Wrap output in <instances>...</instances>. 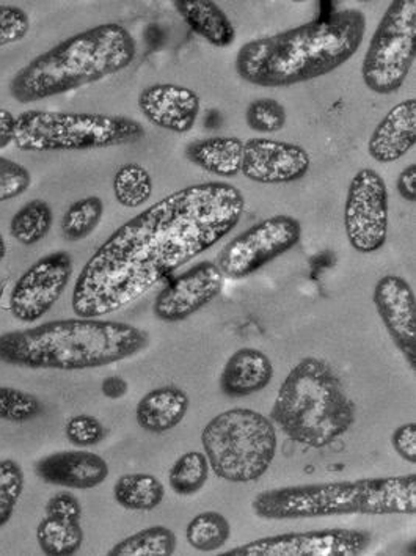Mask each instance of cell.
Instances as JSON below:
<instances>
[{
	"label": "cell",
	"mask_w": 416,
	"mask_h": 556,
	"mask_svg": "<svg viewBox=\"0 0 416 556\" xmlns=\"http://www.w3.org/2000/svg\"><path fill=\"white\" fill-rule=\"evenodd\" d=\"M244 193L224 181L172 192L116 228L74 285L73 312L100 318L128 307L238 227Z\"/></svg>",
	"instance_id": "1"
},
{
	"label": "cell",
	"mask_w": 416,
	"mask_h": 556,
	"mask_svg": "<svg viewBox=\"0 0 416 556\" xmlns=\"http://www.w3.org/2000/svg\"><path fill=\"white\" fill-rule=\"evenodd\" d=\"M365 13L338 10L299 27L256 38L239 49L236 73L264 88H288L337 72L362 48Z\"/></svg>",
	"instance_id": "2"
},
{
	"label": "cell",
	"mask_w": 416,
	"mask_h": 556,
	"mask_svg": "<svg viewBox=\"0 0 416 556\" xmlns=\"http://www.w3.org/2000/svg\"><path fill=\"white\" fill-rule=\"evenodd\" d=\"M150 336L139 327L100 318L58 319L0 336V362L29 369L101 368L147 350Z\"/></svg>",
	"instance_id": "3"
},
{
	"label": "cell",
	"mask_w": 416,
	"mask_h": 556,
	"mask_svg": "<svg viewBox=\"0 0 416 556\" xmlns=\"http://www.w3.org/2000/svg\"><path fill=\"white\" fill-rule=\"evenodd\" d=\"M136 55V38L125 26L101 24L30 60L10 80V94L20 104L38 103L114 76Z\"/></svg>",
	"instance_id": "4"
},
{
	"label": "cell",
	"mask_w": 416,
	"mask_h": 556,
	"mask_svg": "<svg viewBox=\"0 0 416 556\" xmlns=\"http://www.w3.org/2000/svg\"><path fill=\"white\" fill-rule=\"evenodd\" d=\"M253 513L264 520L416 514V475L287 485L256 495Z\"/></svg>",
	"instance_id": "5"
},
{
	"label": "cell",
	"mask_w": 416,
	"mask_h": 556,
	"mask_svg": "<svg viewBox=\"0 0 416 556\" xmlns=\"http://www.w3.org/2000/svg\"><path fill=\"white\" fill-rule=\"evenodd\" d=\"M355 403L323 358L305 357L288 372L269 418L299 445L326 448L355 425Z\"/></svg>",
	"instance_id": "6"
},
{
	"label": "cell",
	"mask_w": 416,
	"mask_h": 556,
	"mask_svg": "<svg viewBox=\"0 0 416 556\" xmlns=\"http://www.w3.org/2000/svg\"><path fill=\"white\" fill-rule=\"evenodd\" d=\"M143 137L142 123L126 115L31 109L17 115L13 143L21 151L59 153L130 146Z\"/></svg>",
	"instance_id": "7"
},
{
	"label": "cell",
	"mask_w": 416,
	"mask_h": 556,
	"mask_svg": "<svg viewBox=\"0 0 416 556\" xmlns=\"http://www.w3.org/2000/svg\"><path fill=\"white\" fill-rule=\"evenodd\" d=\"M201 445L217 478L253 483L267 473L277 456V429L260 412L225 410L204 426Z\"/></svg>",
	"instance_id": "8"
},
{
	"label": "cell",
	"mask_w": 416,
	"mask_h": 556,
	"mask_svg": "<svg viewBox=\"0 0 416 556\" xmlns=\"http://www.w3.org/2000/svg\"><path fill=\"white\" fill-rule=\"evenodd\" d=\"M416 59V2L394 0L374 30L362 77L373 93H398Z\"/></svg>",
	"instance_id": "9"
},
{
	"label": "cell",
	"mask_w": 416,
	"mask_h": 556,
	"mask_svg": "<svg viewBox=\"0 0 416 556\" xmlns=\"http://www.w3.org/2000/svg\"><path fill=\"white\" fill-rule=\"evenodd\" d=\"M302 235L301 222L287 214L261 220L225 245L218 256V269L225 278L242 280L294 249Z\"/></svg>",
	"instance_id": "10"
},
{
	"label": "cell",
	"mask_w": 416,
	"mask_h": 556,
	"mask_svg": "<svg viewBox=\"0 0 416 556\" xmlns=\"http://www.w3.org/2000/svg\"><path fill=\"white\" fill-rule=\"evenodd\" d=\"M390 225V193L386 179L373 168H362L349 185L344 228L349 244L371 255L386 245Z\"/></svg>",
	"instance_id": "11"
},
{
	"label": "cell",
	"mask_w": 416,
	"mask_h": 556,
	"mask_svg": "<svg viewBox=\"0 0 416 556\" xmlns=\"http://www.w3.org/2000/svg\"><path fill=\"white\" fill-rule=\"evenodd\" d=\"M371 533L349 528L301 531L261 538L227 552L230 556H357L368 551Z\"/></svg>",
	"instance_id": "12"
},
{
	"label": "cell",
	"mask_w": 416,
	"mask_h": 556,
	"mask_svg": "<svg viewBox=\"0 0 416 556\" xmlns=\"http://www.w3.org/2000/svg\"><path fill=\"white\" fill-rule=\"evenodd\" d=\"M73 276L70 253L54 252L31 264L17 278L9 298V309L20 323L34 324L43 318L65 293Z\"/></svg>",
	"instance_id": "13"
},
{
	"label": "cell",
	"mask_w": 416,
	"mask_h": 556,
	"mask_svg": "<svg viewBox=\"0 0 416 556\" xmlns=\"http://www.w3.org/2000/svg\"><path fill=\"white\" fill-rule=\"evenodd\" d=\"M225 276L213 262H201L181 276L172 278L154 299L159 321L181 323L216 301L224 290Z\"/></svg>",
	"instance_id": "14"
},
{
	"label": "cell",
	"mask_w": 416,
	"mask_h": 556,
	"mask_svg": "<svg viewBox=\"0 0 416 556\" xmlns=\"http://www.w3.org/2000/svg\"><path fill=\"white\" fill-rule=\"evenodd\" d=\"M312 167L305 148L285 140L255 137L244 142L241 174L260 185H289L301 181Z\"/></svg>",
	"instance_id": "15"
},
{
	"label": "cell",
	"mask_w": 416,
	"mask_h": 556,
	"mask_svg": "<svg viewBox=\"0 0 416 556\" xmlns=\"http://www.w3.org/2000/svg\"><path fill=\"white\" fill-rule=\"evenodd\" d=\"M373 302L388 336L407 362L416 369V298L405 278L386 276L374 287Z\"/></svg>",
	"instance_id": "16"
},
{
	"label": "cell",
	"mask_w": 416,
	"mask_h": 556,
	"mask_svg": "<svg viewBox=\"0 0 416 556\" xmlns=\"http://www.w3.org/2000/svg\"><path fill=\"white\" fill-rule=\"evenodd\" d=\"M143 117L175 134L192 131L201 112V98L196 90L176 84H154L143 88L139 97Z\"/></svg>",
	"instance_id": "17"
},
{
	"label": "cell",
	"mask_w": 416,
	"mask_h": 556,
	"mask_svg": "<svg viewBox=\"0 0 416 556\" xmlns=\"http://www.w3.org/2000/svg\"><path fill=\"white\" fill-rule=\"evenodd\" d=\"M109 464L100 454L90 452H59L35 464V473L46 484L88 491L108 480Z\"/></svg>",
	"instance_id": "18"
},
{
	"label": "cell",
	"mask_w": 416,
	"mask_h": 556,
	"mask_svg": "<svg viewBox=\"0 0 416 556\" xmlns=\"http://www.w3.org/2000/svg\"><path fill=\"white\" fill-rule=\"evenodd\" d=\"M416 143V100L393 105L380 119L368 142V153L379 164L402 160Z\"/></svg>",
	"instance_id": "19"
},
{
	"label": "cell",
	"mask_w": 416,
	"mask_h": 556,
	"mask_svg": "<svg viewBox=\"0 0 416 556\" xmlns=\"http://www.w3.org/2000/svg\"><path fill=\"white\" fill-rule=\"evenodd\" d=\"M274 379V365L267 354L255 348H242L228 358L220 372V390L230 397L263 392Z\"/></svg>",
	"instance_id": "20"
},
{
	"label": "cell",
	"mask_w": 416,
	"mask_h": 556,
	"mask_svg": "<svg viewBox=\"0 0 416 556\" xmlns=\"http://www.w3.org/2000/svg\"><path fill=\"white\" fill-rule=\"evenodd\" d=\"M189 407L190 400L185 390L172 386L159 387L137 404V425L151 434H164L181 425Z\"/></svg>",
	"instance_id": "21"
},
{
	"label": "cell",
	"mask_w": 416,
	"mask_h": 556,
	"mask_svg": "<svg viewBox=\"0 0 416 556\" xmlns=\"http://www.w3.org/2000/svg\"><path fill=\"white\" fill-rule=\"evenodd\" d=\"M186 160L207 174L235 178L241 174L244 140L238 137H207L186 147Z\"/></svg>",
	"instance_id": "22"
},
{
	"label": "cell",
	"mask_w": 416,
	"mask_h": 556,
	"mask_svg": "<svg viewBox=\"0 0 416 556\" xmlns=\"http://www.w3.org/2000/svg\"><path fill=\"white\" fill-rule=\"evenodd\" d=\"M173 5L189 29L214 48H230L235 43V26L217 3L210 0H176Z\"/></svg>",
	"instance_id": "23"
},
{
	"label": "cell",
	"mask_w": 416,
	"mask_h": 556,
	"mask_svg": "<svg viewBox=\"0 0 416 556\" xmlns=\"http://www.w3.org/2000/svg\"><path fill=\"white\" fill-rule=\"evenodd\" d=\"M114 498L129 511H153L165 498V488L154 475L126 473L116 480Z\"/></svg>",
	"instance_id": "24"
},
{
	"label": "cell",
	"mask_w": 416,
	"mask_h": 556,
	"mask_svg": "<svg viewBox=\"0 0 416 556\" xmlns=\"http://www.w3.org/2000/svg\"><path fill=\"white\" fill-rule=\"evenodd\" d=\"M176 534L171 528L154 526L130 534L125 540L116 542L108 552L111 556H171L176 552Z\"/></svg>",
	"instance_id": "25"
},
{
	"label": "cell",
	"mask_w": 416,
	"mask_h": 556,
	"mask_svg": "<svg viewBox=\"0 0 416 556\" xmlns=\"http://www.w3.org/2000/svg\"><path fill=\"white\" fill-rule=\"evenodd\" d=\"M54 224L52 207L45 200H31L12 217L10 233L23 245H35L43 241Z\"/></svg>",
	"instance_id": "26"
},
{
	"label": "cell",
	"mask_w": 416,
	"mask_h": 556,
	"mask_svg": "<svg viewBox=\"0 0 416 556\" xmlns=\"http://www.w3.org/2000/svg\"><path fill=\"white\" fill-rule=\"evenodd\" d=\"M230 538V522L224 514L216 511L197 514L186 528V540L190 547L203 554L220 551Z\"/></svg>",
	"instance_id": "27"
},
{
	"label": "cell",
	"mask_w": 416,
	"mask_h": 556,
	"mask_svg": "<svg viewBox=\"0 0 416 556\" xmlns=\"http://www.w3.org/2000/svg\"><path fill=\"white\" fill-rule=\"evenodd\" d=\"M37 541L45 555H76L83 548L84 530L80 523L63 522L46 516L37 528Z\"/></svg>",
	"instance_id": "28"
},
{
	"label": "cell",
	"mask_w": 416,
	"mask_h": 556,
	"mask_svg": "<svg viewBox=\"0 0 416 556\" xmlns=\"http://www.w3.org/2000/svg\"><path fill=\"white\" fill-rule=\"evenodd\" d=\"M153 176L143 165L126 164L114 176V195L119 205L136 210L153 197Z\"/></svg>",
	"instance_id": "29"
},
{
	"label": "cell",
	"mask_w": 416,
	"mask_h": 556,
	"mask_svg": "<svg viewBox=\"0 0 416 556\" xmlns=\"http://www.w3.org/2000/svg\"><path fill=\"white\" fill-rule=\"evenodd\" d=\"M210 470L211 466L206 454L189 452L182 454L173 464L168 471V483L176 495L190 497V495L199 494L201 489L206 485Z\"/></svg>",
	"instance_id": "30"
},
{
	"label": "cell",
	"mask_w": 416,
	"mask_h": 556,
	"mask_svg": "<svg viewBox=\"0 0 416 556\" xmlns=\"http://www.w3.org/2000/svg\"><path fill=\"white\" fill-rule=\"evenodd\" d=\"M104 216V202L100 197H86L77 200L63 214L62 235L68 242H79L88 238Z\"/></svg>",
	"instance_id": "31"
},
{
	"label": "cell",
	"mask_w": 416,
	"mask_h": 556,
	"mask_svg": "<svg viewBox=\"0 0 416 556\" xmlns=\"http://www.w3.org/2000/svg\"><path fill=\"white\" fill-rule=\"evenodd\" d=\"M43 404L37 396L13 387H0V420L26 424L40 417Z\"/></svg>",
	"instance_id": "32"
},
{
	"label": "cell",
	"mask_w": 416,
	"mask_h": 556,
	"mask_svg": "<svg viewBox=\"0 0 416 556\" xmlns=\"http://www.w3.org/2000/svg\"><path fill=\"white\" fill-rule=\"evenodd\" d=\"M24 471L13 459L0 460V528L5 527L15 513L24 492Z\"/></svg>",
	"instance_id": "33"
},
{
	"label": "cell",
	"mask_w": 416,
	"mask_h": 556,
	"mask_svg": "<svg viewBox=\"0 0 416 556\" xmlns=\"http://www.w3.org/2000/svg\"><path fill=\"white\" fill-rule=\"evenodd\" d=\"M287 109L274 98H260L247 105L245 123L252 131L274 134L287 126Z\"/></svg>",
	"instance_id": "34"
},
{
	"label": "cell",
	"mask_w": 416,
	"mask_h": 556,
	"mask_svg": "<svg viewBox=\"0 0 416 556\" xmlns=\"http://www.w3.org/2000/svg\"><path fill=\"white\" fill-rule=\"evenodd\" d=\"M30 185L31 175L24 165L0 156V202L23 195Z\"/></svg>",
	"instance_id": "35"
},
{
	"label": "cell",
	"mask_w": 416,
	"mask_h": 556,
	"mask_svg": "<svg viewBox=\"0 0 416 556\" xmlns=\"http://www.w3.org/2000/svg\"><path fill=\"white\" fill-rule=\"evenodd\" d=\"M30 30V17L23 9L0 3V48L24 40Z\"/></svg>",
	"instance_id": "36"
},
{
	"label": "cell",
	"mask_w": 416,
	"mask_h": 556,
	"mask_svg": "<svg viewBox=\"0 0 416 556\" xmlns=\"http://www.w3.org/2000/svg\"><path fill=\"white\" fill-rule=\"evenodd\" d=\"M65 435L70 443L80 448L98 445L104 439V426L91 415H76L65 426Z\"/></svg>",
	"instance_id": "37"
},
{
	"label": "cell",
	"mask_w": 416,
	"mask_h": 556,
	"mask_svg": "<svg viewBox=\"0 0 416 556\" xmlns=\"http://www.w3.org/2000/svg\"><path fill=\"white\" fill-rule=\"evenodd\" d=\"M46 516L63 522L80 523L83 519V506L79 498L70 492H59L46 503Z\"/></svg>",
	"instance_id": "38"
},
{
	"label": "cell",
	"mask_w": 416,
	"mask_h": 556,
	"mask_svg": "<svg viewBox=\"0 0 416 556\" xmlns=\"http://www.w3.org/2000/svg\"><path fill=\"white\" fill-rule=\"evenodd\" d=\"M391 445L394 452L407 463L416 464V425H402L393 432Z\"/></svg>",
	"instance_id": "39"
},
{
	"label": "cell",
	"mask_w": 416,
	"mask_h": 556,
	"mask_svg": "<svg viewBox=\"0 0 416 556\" xmlns=\"http://www.w3.org/2000/svg\"><path fill=\"white\" fill-rule=\"evenodd\" d=\"M398 192L407 203L416 202V165L408 164L398 176Z\"/></svg>",
	"instance_id": "40"
},
{
	"label": "cell",
	"mask_w": 416,
	"mask_h": 556,
	"mask_svg": "<svg viewBox=\"0 0 416 556\" xmlns=\"http://www.w3.org/2000/svg\"><path fill=\"white\" fill-rule=\"evenodd\" d=\"M16 117L7 109H0V150L12 146L15 139Z\"/></svg>",
	"instance_id": "41"
},
{
	"label": "cell",
	"mask_w": 416,
	"mask_h": 556,
	"mask_svg": "<svg viewBox=\"0 0 416 556\" xmlns=\"http://www.w3.org/2000/svg\"><path fill=\"white\" fill-rule=\"evenodd\" d=\"M128 382L125 379L118 378V376L105 378L101 383L102 395L109 397V400H122L123 396L128 395Z\"/></svg>",
	"instance_id": "42"
},
{
	"label": "cell",
	"mask_w": 416,
	"mask_h": 556,
	"mask_svg": "<svg viewBox=\"0 0 416 556\" xmlns=\"http://www.w3.org/2000/svg\"><path fill=\"white\" fill-rule=\"evenodd\" d=\"M7 256V242L5 239H3L2 233H0V263L5 260Z\"/></svg>",
	"instance_id": "43"
}]
</instances>
